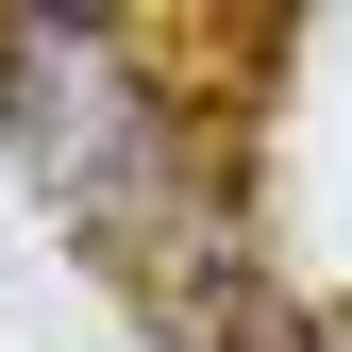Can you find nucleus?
<instances>
[{
    "label": "nucleus",
    "instance_id": "nucleus-1",
    "mask_svg": "<svg viewBox=\"0 0 352 352\" xmlns=\"http://www.w3.org/2000/svg\"><path fill=\"white\" fill-rule=\"evenodd\" d=\"M0 135H17V168L101 235L118 302H151L168 269L218 252V218H201V185H185V118L151 101V51H135L118 17H67V0L0 17Z\"/></svg>",
    "mask_w": 352,
    "mask_h": 352
},
{
    "label": "nucleus",
    "instance_id": "nucleus-2",
    "mask_svg": "<svg viewBox=\"0 0 352 352\" xmlns=\"http://www.w3.org/2000/svg\"><path fill=\"white\" fill-rule=\"evenodd\" d=\"M302 352H352V319H319V336H302Z\"/></svg>",
    "mask_w": 352,
    "mask_h": 352
}]
</instances>
